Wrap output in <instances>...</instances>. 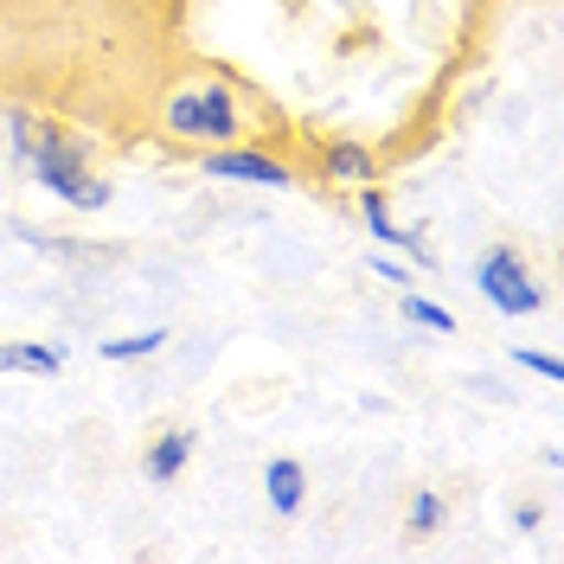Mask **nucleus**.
<instances>
[{"instance_id":"4468645a","label":"nucleus","mask_w":564,"mask_h":564,"mask_svg":"<svg viewBox=\"0 0 564 564\" xmlns=\"http://www.w3.org/2000/svg\"><path fill=\"white\" fill-rule=\"evenodd\" d=\"M436 527H443V494L423 488L417 500H411V532H436Z\"/></svg>"},{"instance_id":"9b49d317","label":"nucleus","mask_w":564,"mask_h":564,"mask_svg":"<svg viewBox=\"0 0 564 564\" xmlns=\"http://www.w3.org/2000/svg\"><path fill=\"white\" fill-rule=\"evenodd\" d=\"M161 347H167V334H161V327H141V334H116V340H104V359H154Z\"/></svg>"},{"instance_id":"1a4fd4ad","label":"nucleus","mask_w":564,"mask_h":564,"mask_svg":"<svg viewBox=\"0 0 564 564\" xmlns=\"http://www.w3.org/2000/svg\"><path fill=\"white\" fill-rule=\"evenodd\" d=\"M186 462H193V430H167V436H154V443H148L141 468H148V481H174Z\"/></svg>"},{"instance_id":"ddd939ff","label":"nucleus","mask_w":564,"mask_h":564,"mask_svg":"<svg viewBox=\"0 0 564 564\" xmlns=\"http://www.w3.org/2000/svg\"><path fill=\"white\" fill-rule=\"evenodd\" d=\"M366 263H372V276H379V282H391V289H411V263H398V257H391L386 245L372 250Z\"/></svg>"},{"instance_id":"f03ea898","label":"nucleus","mask_w":564,"mask_h":564,"mask_svg":"<svg viewBox=\"0 0 564 564\" xmlns=\"http://www.w3.org/2000/svg\"><path fill=\"white\" fill-rule=\"evenodd\" d=\"M161 135L186 141V148H218V141L245 135V104L231 84L199 77V84H180L174 97L161 104Z\"/></svg>"},{"instance_id":"6e6552de","label":"nucleus","mask_w":564,"mask_h":564,"mask_svg":"<svg viewBox=\"0 0 564 564\" xmlns=\"http://www.w3.org/2000/svg\"><path fill=\"white\" fill-rule=\"evenodd\" d=\"M0 372L58 379V372H65V347H52V340H0Z\"/></svg>"},{"instance_id":"423d86ee","label":"nucleus","mask_w":564,"mask_h":564,"mask_svg":"<svg viewBox=\"0 0 564 564\" xmlns=\"http://www.w3.org/2000/svg\"><path fill=\"white\" fill-rule=\"evenodd\" d=\"M359 212H366V231H372L386 250H411V257H417V270H436V257L417 245V231H404V225L391 218L386 193H379V180H372V186H359Z\"/></svg>"},{"instance_id":"0eeeda50","label":"nucleus","mask_w":564,"mask_h":564,"mask_svg":"<svg viewBox=\"0 0 564 564\" xmlns=\"http://www.w3.org/2000/svg\"><path fill=\"white\" fill-rule=\"evenodd\" d=\"M263 500H270V513L276 520H295L302 513V500H308V468L302 462L276 456L270 468H263Z\"/></svg>"},{"instance_id":"20e7f679","label":"nucleus","mask_w":564,"mask_h":564,"mask_svg":"<svg viewBox=\"0 0 564 564\" xmlns=\"http://www.w3.org/2000/svg\"><path fill=\"white\" fill-rule=\"evenodd\" d=\"M212 180H238V186H289V161L282 154H270V148H245V141H218V148H199Z\"/></svg>"},{"instance_id":"7ed1b4c3","label":"nucleus","mask_w":564,"mask_h":564,"mask_svg":"<svg viewBox=\"0 0 564 564\" xmlns=\"http://www.w3.org/2000/svg\"><path fill=\"white\" fill-rule=\"evenodd\" d=\"M475 289L488 295V308H494V315L527 321V315H539V308H545V289L532 282L527 257H520V250H507V245H494L488 257L475 263Z\"/></svg>"},{"instance_id":"f257e3e1","label":"nucleus","mask_w":564,"mask_h":564,"mask_svg":"<svg viewBox=\"0 0 564 564\" xmlns=\"http://www.w3.org/2000/svg\"><path fill=\"white\" fill-rule=\"evenodd\" d=\"M7 135H13V154L26 161V174H33L45 193H58V199L77 206V212L109 206V180L77 154V141H70L58 122H39L26 109H13V116H7Z\"/></svg>"},{"instance_id":"39448f33","label":"nucleus","mask_w":564,"mask_h":564,"mask_svg":"<svg viewBox=\"0 0 564 564\" xmlns=\"http://www.w3.org/2000/svg\"><path fill=\"white\" fill-rule=\"evenodd\" d=\"M315 167H321L327 186H352V193L379 180V161H372V148H366V141H321Z\"/></svg>"},{"instance_id":"f8f14e48","label":"nucleus","mask_w":564,"mask_h":564,"mask_svg":"<svg viewBox=\"0 0 564 564\" xmlns=\"http://www.w3.org/2000/svg\"><path fill=\"white\" fill-rule=\"evenodd\" d=\"M513 366H527V372H539L545 386H564V359L552 347H513Z\"/></svg>"},{"instance_id":"9d476101","label":"nucleus","mask_w":564,"mask_h":564,"mask_svg":"<svg viewBox=\"0 0 564 564\" xmlns=\"http://www.w3.org/2000/svg\"><path fill=\"white\" fill-rule=\"evenodd\" d=\"M398 315L411 321V327H423V334H456L462 327L443 302H430V295H417V289H404V308H398Z\"/></svg>"}]
</instances>
